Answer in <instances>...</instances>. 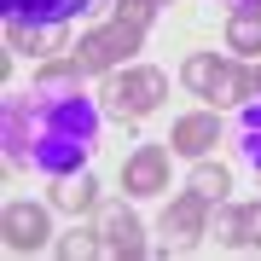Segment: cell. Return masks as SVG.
<instances>
[{
  "mask_svg": "<svg viewBox=\"0 0 261 261\" xmlns=\"http://www.w3.org/2000/svg\"><path fill=\"white\" fill-rule=\"evenodd\" d=\"M99 145V105L87 93H47L29 87V99L6 105V163H29L47 180L87 168Z\"/></svg>",
  "mask_w": 261,
  "mask_h": 261,
  "instance_id": "1",
  "label": "cell"
},
{
  "mask_svg": "<svg viewBox=\"0 0 261 261\" xmlns=\"http://www.w3.org/2000/svg\"><path fill=\"white\" fill-rule=\"evenodd\" d=\"M99 93H105V111L122 116V122L134 128V122H145L151 111H163V99H168V75L151 70V64H122V70L105 75Z\"/></svg>",
  "mask_w": 261,
  "mask_h": 261,
  "instance_id": "2",
  "label": "cell"
},
{
  "mask_svg": "<svg viewBox=\"0 0 261 261\" xmlns=\"http://www.w3.org/2000/svg\"><path fill=\"white\" fill-rule=\"evenodd\" d=\"M140 47H145V23H134V18H122V12H111L99 29H87V35L75 41V58H82L87 75H111V70L128 64Z\"/></svg>",
  "mask_w": 261,
  "mask_h": 261,
  "instance_id": "3",
  "label": "cell"
},
{
  "mask_svg": "<svg viewBox=\"0 0 261 261\" xmlns=\"http://www.w3.org/2000/svg\"><path fill=\"white\" fill-rule=\"evenodd\" d=\"M180 82H186L197 99H209V111H221V105H244V99H250V70H244L238 58L192 53L186 64H180Z\"/></svg>",
  "mask_w": 261,
  "mask_h": 261,
  "instance_id": "4",
  "label": "cell"
},
{
  "mask_svg": "<svg viewBox=\"0 0 261 261\" xmlns=\"http://www.w3.org/2000/svg\"><path fill=\"white\" fill-rule=\"evenodd\" d=\"M157 232H163V244H157L163 255H192L197 244L209 238V203H203V197H197V192L186 186L180 197H168V203H163Z\"/></svg>",
  "mask_w": 261,
  "mask_h": 261,
  "instance_id": "5",
  "label": "cell"
},
{
  "mask_svg": "<svg viewBox=\"0 0 261 261\" xmlns=\"http://www.w3.org/2000/svg\"><path fill=\"white\" fill-rule=\"evenodd\" d=\"M99 244H105V255H116V261H140L151 250L140 215H134L128 203H105L99 209Z\"/></svg>",
  "mask_w": 261,
  "mask_h": 261,
  "instance_id": "6",
  "label": "cell"
},
{
  "mask_svg": "<svg viewBox=\"0 0 261 261\" xmlns=\"http://www.w3.org/2000/svg\"><path fill=\"white\" fill-rule=\"evenodd\" d=\"M122 192H128V197H157V192H168V151H163V145H140L128 163H122Z\"/></svg>",
  "mask_w": 261,
  "mask_h": 261,
  "instance_id": "7",
  "label": "cell"
},
{
  "mask_svg": "<svg viewBox=\"0 0 261 261\" xmlns=\"http://www.w3.org/2000/svg\"><path fill=\"white\" fill-rule=\"evenodd\" d=\"M0 226H6V250H18V255L47 250V238H53V221H47V209H41V203H12Z\"/></svg>",
  "mask_w": 261,
  "mask_h": 261,
  "instance_id": "8",
  "label": "cell"
},
{
  "mask_svg": "<svg viewBox=\"0 0 261 261\" xmlns=\"http://www.w3.org/2000/svg\"><path fill=\"white\" fill-rule=\"evenodd\" d=\"M215 140H221V116L215 111H186L174 122V134H168V151H180V157H209Z\"/></svg>",
  "mask_w": 261,
  "mask_h": 261,
  "instance_id": "9",
  "label": "cell"
},
{
  "mask_svg": "<svg viewBox=\"0 0 261 261\" xmlns=\"http://www.w3.org/2000/svg\"><path fill=\"white\" fill-rule=\"evenodd\" d=\"M0 6L18 23H70V18H82V12H99L105 0H0Z\"/></svg>",
  "mask_w": 261,
  "mask_h": 261,
  "instance_id": "10",
  "label": "cell"
},
{
  "mask_svg": "<svg viewBox=\"0 0 261 261\" xmlns=\"http://www.w3.org/2000/svg\"><path fill=\"white\" fill-rule=\"evenodd\" d=\"M64 29L70 23H18V18H6V47L29 53V58H53L64 47Z\"/></svg>",
  "mask_w": 261,
  "mask_h": 261,
  "instance_id": "11",
  "label": "cell"
},
{
  "mask_svg": "<svg viewBox=\"0 0 261 261\" xmlns=\"http://www.w3.org/2000/svg\"><path fill=\"white\" fill-rule=\"evenodd\" d=\"M53 209H64V215H93L99 209V180L87 174V168H75V174H58L53 180Z\"/></svg>",
  "mask_w": 261,
  "mask_h": 261,
  "instance_id": "12",
  "label": "cell"
},
{
  "mask_svg": "<svg viewBox=\"0 0 261 261\" xmlns=\"http://www.w3.org/2000/svg\"><path fill=\"white\" fill-rule=\"evenodd\" d=\"M226 47H232V58H261V6H232Z\"/></svg>",
  "mask_w": 261,
  "mask_h": 261,
  "instance_id": "13",
  "label": "cell"
},
{
  "mask_svg": "<svg viewBox=\"0 0 261 261\" xmlns=\"http://www.w3.org/2000/svg\"><path fill=\"white\" fill-rule=\"evenodd\" d=\"M82 82H87V70H82V58H47L35 75V87H47V93H82Z\"/></svg>",
  "mask_w": 261,
  "mask_h": 261,
  "instance_id": "14",
  "label": "cell"
},
{
  "mask_svg": "<svg viewBox=\"0 0 261 261\" xmlns=\"http://www.w3.org/2000/svg\"><path fill=\"white\" fill-rule=\"evenodd\" d=\"M238 157L261 174V99H244L238 105Z\"/></svg>",
  "mask_w": 261,
  "mask_h": 261,
  "instance_id": "15",
  "label": "cell"
},
{
  "mask_svg": "<svg viewBox=\"0 0 261 261\" xmlns=\"http://www.w3.org/2000/svg\"><path fill=\"white\" fill-rule=\"evenodd\" d=\"M186 186H192L197 197H203V203H226V192H232V174H226L221 163H197Z\"/></svg>",
  "mask_w": 261,
  "mask_h": 261,
  "instance_id": "16",
  "label": "cell"
},
{
  "mask_svg": "<svg viewBox=\"0 0 261 261\" xmlns=\"http://www.w3.org/2000/svg\"><path fill=\"white\" fill-rule=\"evenodd\" d=\"M53 250L64 261H93V255H105V244H99V232H64Z\"/></svg>",
  "mask_w": 261,
  "mask_h": 261,
  "instance_id": "17",
  "label": "cell"
},
{
  "mask_svg": "<svg viewBox=\"0 0 261 261\" xmlns=\"http://www.w3.org/2000/svg\"><path fill=\"white\" fill-rule=\"evenodd\" d=\"M209 238H215V244H238V209H232V203H215V215H209Z\"/></svg>",
  "mask_w": 261,
  "mask_h": 261,
  "instance_id": "18",
  "label": "cell"
},
{
  "mask_svg": "<svg viewBox=\"0 0 261 261\" xmlns=\"http://www.w3.org/2000/svg\"><path fill=\"white\" fill-rule=\"evenodd\" d=\"M238 250H261V203L238 209Z\"/></svg>",
  "mask_w": 261,
  "mask_h": 261,
  "instance_id": "19",
  "label": "cell"
},
{
  "mask_svg": "<svg viewBox=\"0 0 261 261\" xmlns=\"http://www.w3.org/2000/svg\"><path fill=\"white\" fill-rule=\"evenodd\" d=\"M157 6H163V0H116L122 18H134V23H145V29H151V18H157Z\"/></svg>",
  "mask_w": 261,
  "mask_h": 261,
  "instance_id": "20",
  "label": "cell"
},
{
  "mask_svg": "<svg viewBox=\"0 0 261 261\" xmlns=\"http://www.w3.org/2000/svg\"><path fill=\"white\" fill-rule=\"evenodd\" d=\"M250 93H255V99H261V64H255V70H250Z\"/></svg>",
  "mask_w": 261,
  "mask_h": 261,
  "instance_id": "21",
  "label": "cell"
},
{
  "mask_svg": "<svg viewBox=\"0 0 261 261\" xmlns=\"http://www.w3.org/2000/svg\"><path fill=\"white\" fill-rule=\"evenodd\" d=\"M226 6H261V0H226Z\"/></svg>",
  "mask_w": 261,
  "mask_h": 261,
  "instance_id": "22",
  "label": "cell"
},
{
  "mask_svg": "<svg viewBox=\"0 0 261 261\" xmlns=\"http://www.w3.org/2000/svg\"><path fill=\"white\" fill-rule=\"evenodd\" d=\"M163 6H168V0H163Z\"/></svg>",
  "mask_w": 261,
  "mask_h": 261,
  "instance_id": "23",
  "label": "cell"
},
{
  "mask_svg": "<svg viewBox=\"0 0 261 261\" xmlns=\"http://www.w3.org/2000/svg\"><path fill=\"white\" fill-rule=\"evenodd\" d=\"M255 180H261V174H255Z\"/></svg>",
  "mask_w": 261,
  "mask_h": 261,
  "instance_id": "24",
  "label": "cell"
}]
</instances>
